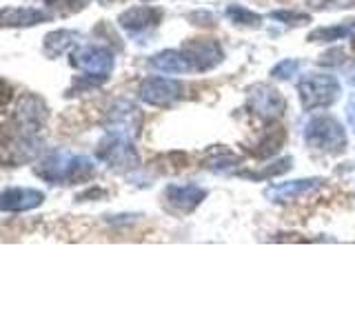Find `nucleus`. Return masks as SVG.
I'll list each match as a JSON object with an SVG mask.
<instances>
[{"label": "nucleus", "instance_id": "nucleus-1", "mask_svg": "<svg viewBox=\"0 0 355 333\" xmlns=\"http://www.w3.org/2000/svg\"><path fill=\"white\" fill-rule=\"evenodd\" d=\"M38 176L53 182H83L94 176V162L85 155L55 153L40 162Z\"/></svg>", "mask_w": 355, "mask_h": 333}, {"label": "nucleus", "instance_id": "nucleus-2", "mask_svg": "<svg viewBox=\"0 0 355 333\" xmlns=\"http://www.w3.org/2000/svg\"><path fill=\"white\" fill-rule=\"evenodd\" d=\"M304 142L311 149L324 151V153H340L347 144V133L342 125L331 116L311 118L304 127Z\"/></svg>", "mask_w": 355, "mask_h": 333}, {"label": "nucleus", "instance_id": "nucleus-3", "mask_svg": "<svg viewBox=\"0 0 355 333\" xmlns=\"http://www.w3.org/2000/svg\"><path fill=\"white\" fill-rule=\"evenodd\" d=\"M297 94L302 100V107L306 111L329 107L338 100L340 94V83L336 76L329 74H311L304 76L297 85Z\"/></svg>", "mask_w": 355, "mask_h": 333}, {"label": "nucleus", "instance_id": "nucleus-4", "mask_svg": "<svg viewBox=\"0 0 355 333\" xmlns=\"http://www.w3.org/2000/svg\"><path fill=\"white\" fill-rule=\"evenodd\" d=\"M71 65L85 71L92 83H103L114 69V56L105 47H83L71 56Z\"/></svg>", "mask_w": 355, "mask_h": 333}, {"label": "nucleus", "instance_id": "nucleus-5", "mask_svg": "<svg viewBox=\"0 0 355 333\" xmlns=\"http://www.w3.org/2000/svg\"><path fill=\"white\" fill-rule=\"evenodd\" d=\"M249 109L264 120H275L286 111V100L269 85H255L249 92Z\"/></svg>", "mask_w": 355, "mask_h": 333}, {"label": "nucleus", "instance_id": "nucleus-6", "mask_svg": "<svg viewBox=\"0 0 355 333\" xmlns=\"http://www.w3.org/2000/svg\"><path fill=\"white\" fill-rule=\"evenodd\" d=\"M180 94H182V85L164 76L147 78V80H142L140 85V100H144V103L153 107L169 105L173 100L180 98Z\"/></svg>", "mask_w": 355, "mask_h": 333}, {"label": "nucleus", "instance_id": "nucleus-7", "mask_svg": "<svg viewBox=\"0 0 355 333\" xmlns=\"http://www.w3.org/2000/svg\"><path fill=\"white\" fill-rule=\"evenodd\" d=\"M98 155L103 158L105 162L114 164V166H136L138 164V153L136 149L131 147L129 138L125 133H111L109 138H105L100 142V149H98Z\"/></svg>", "mask_w": 355, "mask_h": 333}, {"label": "nucleus", "instance_id": "nucleus-8", "mask_svg": "<svg viewBox=\"0 0 355 333\" xmlns=\"http://www.w3.org/2000/svg\"><path fill=\"white\" fill-rule=\"evenodd\" d=\"M182 53L187 56V60H189V65H191V69H198V71H207V69L216 67L222 60L220 44H218V40H211V38L184 42Z\"/></svg>", "mask_w": 355, "mask_h": 333}, {"label": "nucleus", "instance_id": "nucleus-9", "mask_svg": "<svg viewBox=\"0 0 355 333\" xmlns=\"http://www.w3.org/2000/svg\"><path fill=\"white\" fill-rule=\"evenodd\" d=\"M205 196H207V191L200 189L198 185H171V187H166V191H164L166 203H169L173 209L182 211V214L193 211L205 200Z\"/></svg>", "mask_w": 355, "mask_h": 333}, {"label": "nucleus", "instance_id": "nucleus-10", "mask_svg": "<svg viewBox=\"0 0 355 333\" xmlns=\"http://www.w3.org/2000/svg\"><path fill=\"white\" fill-rule=\"evenodd\" d=\"M322 185L320 178H311V180H293V182H286V185H275L266 189V198H271L273 203H291V200L300 198V196H306L311 191Z\"/></svg>", "mask_w": 355, "mask_h": 333}, {"label": "nucleus", "instance_id": "nucleus-11", "mask_svg": "<svg viewBox=\"0 0 355 333\" xmlns=\"http://www.w3.org/2000/svg\"><path fill=\"white\" fill-rule=\"evenodd\" d=\"M42 203V194L36 189H7L0 194V211H27Z\"/></svg>", "mask_w": 355, "mask_h": 333}, {"label": "nucleus", "instance_id": "nucleus-12", "mask_svg": "<svg viewBox=\"0 0 355 333\" xmlns=\"http://www.w3.org/2000/svg\"><path fill=\"white\" fill-rule=\"evenodd\" d=\"M162 18L160 9L153 7H133L120 16V27H125L127 31H144L149 27H155Z\"/></svg>", "mask_w": 355, "mask_h": 333}, {"label": "nucleus", "instance_id": "nucleus-13", "mask_svg": "<svg viewBox=\"0 0 355 333\" xmlns=\"http://www.w3.org/2000/svg\"><path fill=\"white\" fill-rule=\"evenodd\" d=\"M151 67H153V69L162 71V74H184V71L191 69L187 56L182 51H175V49H166V51H162L158 56H153Z\"/></svg>", "mask_w": 355, "mask_h": 333}, {"label": "nucleus", "instance_id": "nucleus-14", "mask_svg": "<svg viewBox=\"0 0 355 333\" xmlns=\"http://www.w3.org/2000/svg\"><path fill=\"white\" fill-rule=\"evenodd\" d=\"M49 14L40 9H5L0 14V25H14V27H25V25H38V22L47 20Z\"/></svg>", "mask_w": 355, "mask_h": 333}, {"label": "nucleus", "instance_id": "nucleus-15", "mask_svg": "<svg viewBox=\"0 0 355 333\" xmlns=\"http://www.w3.org/2000/svg\"><path fill=\"white\" fill-rule=\"evenodd\" d=\"M355 38V20L344 22V25H336V27H322L311 31L309 40L311 42H336V40H351Z\"/></svg>", "mask_w": 355, "mask_h": 333}, {"label": "nucleus", "instance_id": "nucleus-16", "mask_svg": "<svg viewBox=\"0 0 355 333\" xmlns=\"http://www.w3.org/2000/svg\"><path fill=\"white\" fill-rule=\"evenodd\" d=\"M284 142V129L282 127H273V129H266L264 138L258 142V149H253L255 158H269L275 151H280Z\"/></svg>", "mask_w": 355, "mask_h": 333}, {"label": "nucleus", "instance_id": "nucleus-17", "mask_svg": "<svg viewBox=\"0 0 355 333\" xmlns=\"http://www.w3.org/2000/svg\"><path fill=\"white\" fill-rule=\"evenodd\" d=\"M76 38H78V33H73V31H55V33H49V36H47V40H44V47H47V53L58 56V53L67 51L69 47H73Z\"/></svg>", "mask_w": 355, "mask_h": 333}, {"label": "nucleus", "instance_id": "nucleus-18", "mask_svg": "<svg viewBox=\"0 0 355 333\" xmlns=\"http://www.w3.org/2000/svg\"><path fill=\"white\" fill-rule=\"evenodd\" d=\"M227 16L233 20V25H244V27H260V22H262V18L258 14H253V11L244 9L240 5L229 7L227 9Z\"/></svg>", "mask_w": 355, "mask_h": 333}, {"label": "nucleus", "instance_id": "nucleus-19", "mask_svg": "<svg viewBox=\"0 0 355 333\" xmlns=\"http://www.w3.org/2000/svg\"><path fill=\"white\" fill-rule=\"evenodd\" d=\"M297 71H300V62L297 60H282L280 65L273 67L271 76L275 78V80H288V78H293Z\"/></svg>", "mask_w": 355, "mask_h": 333}, {"label": "nucleus", "instance_id": "nucleus-20", "mask_svg": "<svg viewBox=\"0 0 355 333\" xmlns=\"http://www.w3.org/2000/svg\"><path fill=\"white\" fill-rule=\"evenodd\" d=\"M318 9H349L355 7V0H313Z\"/></svg>", "mask_w": 355, "mask_h": 333}, {"label": "nucleus", "instance_id": "nucleus-21", "mask_svg": "<svg viewBox=\"0 0 355 333\" xmlns=\"http://www.w3.org/2000/svg\"><path fill=\"white\" fill-rule=\"evenodd\" d=\"M87 0H47L49 7H60L64 11H76V9H83Z\"/></svg>", "mask_w": 355, "mask_h": 333}, {"label": "nucleus", "instance_id": "nucleus-22", "mask_svg": "<svg viewBox=\"0 0 355 333\" xmlns=\"http://www.w3.org/2000/svg\"><path fill=\"white\" fill-rule=\"evenodd\" d=\"M275 20H284V22H291V25H300V22H309V16L306 14H293V11H275L273 14Z\"/></svg>", "mask_w": 355, "mask_h": 333}, {"label": "nucleus", "instance_id": "nucleus-23", "mask_svg": "<svg viewBox=\"0 0 355 333\" xmlns=\"http://www.w3.org/2000/svg\"><path fill=\"white\" fill-rule=\"evenodd\" d=\"M344 62V51L342 49H331L329 53H324L320 58V65H327V67H331V65H342Z\"/></svg>", "mask_w": 355, "mask_h": 333}, {"label": "nucleus", "instance_id": "nucleus-24", "mask_svg": "<svg viewBox=\"0 0 355 333\" xmlns=\"http://www.w3.org/2000/svg\"><path fill=\"white\" fill-rule=\"evenodd\" d=\"M347 120H349V127L355 131V94L349 98V103H347Z\"/></svg>", "mask_w": 355, "mask_h": 333}, {"label": "nucleus", "instance_id": "nucleus-25", "mask_svg": "<svg viewBox=\"0 0 355 333\" xmlns=\"http://www.w3.org/2000/svg\"><path fill=\"white\" fill-rule=\"evenodd\" d=\"M11 100V89L7 87V83L0 80V107H5Z\"/></svg>", "mask_w": 355, "mask_h": 333}, {"label": "nucleus", "instance_id": "nucleus-26", "mask_svg": "<svg viewBox=\"0 0 355 333\" xmlns=\"http://www.w3.org/2000/svg\"><path fill=\"white\" fill-rule=\"evenodd\" d=\"M349 83H351V85L355 87V65H353V69L349 71Z\"/></svg>", "mask_w": 355, "mask_h": 333}]
</instances>
